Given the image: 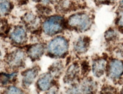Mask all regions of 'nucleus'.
Wrapping results in <instances>:
<instances>
[{
  "instance_id": "nucleus-1",
  "label": "nucleus",
  "mask_w": 123,
  "mask_h": 94,
  "mask_svg": "<svg viewBox=\"0 0 123 94\" xmlns=\"http://www.w3.org/2000/svg\"><path fill=\"white\" fill-rule=\"evenodd\" d=\"M68 25L79 31H85L91 26L92 18L88 14L80 12L71 15L68 19Z\"/></svg>"
},
{
  "instance_id": "nucleus-2",
  "label": "nucleus",
  "mask_w": 123,
  "mask_h": 94,
  "mask_svg": "<svg viewBox=\"0 0 123 94\" xmlns=\"http://www.w3.org/2000/svg\"><path fill=\"white\" fill-rule=\"evenodd\" d=\"M68 49V41L62 36L56 37L51 40L47 46L48 53L50 55L55 57H62L66 55Z\"/></svg>"
},
{
  "instance_id": "nucleus-3",
  "label": "nucleus",
  "mask_w": 123,
  "mask_h": 94,
  "mask_svg": "<svg viewBox=\"0 0 123 94\" xmlns=\"http://www.w3.org/2000/svg\"><path fill=\"white\" fill-rule=\"evenodd\" d=\"M64 18L60 15H53L45 20L42 25L43 32L46 35L53 36L63 30Z\"/></svg>"
},
{
  "instance_id": "nucleus-4",
  "label": "nucleus",
  "mask_w": 123,
  "mask_h": 94,
  "mask_svg": "<svg viewBox=\"0 0 123 94\" xmlns=\"http://www.w3.org/2000/svg\"><path fill=\"white\" fill-rule=\"evenodd\" d=\"M108 72L111 79L119 78L123 74V62L117 59L112 60L109 64Z\"/></svg>"
},
{
  "instance_id": "nucleus-5",
  "label": "nucleus",
  "mask_w": 123,
  "mask_h": 94,
  "mask_svg": "<svg viewBox=\"0 0 123 94\" xmlns=\"http://www.w3.org/2000/svg\"><path fill=\"white\" fill-rule=\"evenodd\" d=\"M25 59V54L21 50H17L10 54L7 58V63L12 68L21 67Z\"/></svg>"
},
{
  "instance_id": "nucleus-6",
  "label": "nucleus",
  "mask_w": 123,
  "mask_h": 94,
  "mask_svg": "<svg viewBox=\"0 0 123 94\" xmlns=\"http://www.w3.org/2000/svg\"><path fill=\"white\" fill-rule=\"evenodd\" d=\"M107 61L104 58H98L93 61L92 65V70L93 75L96 77H100L105 72Z\"/></svg>"
},
{
  "instance_id": "nucleus-7",
  "label": "nucleus",
  "mask_w": 123,
  "mask_h": 94,
  "mask_svg": "<svg viewBox=\"0 0 123 94\" xmlns=\"http://www.w3.org/2000/svg\"><path fill=\"white\" fill-rule=\"evenodd\" d=\"M12 41L15 44H24L27 39V33L25 29L22 26H18L14 29L10 35Z\"/></svg>"
},
{
  "instance_id": "nucleus-8",
  "label": "nucleus",
  "mask_w": 123,
  "mask_h": 94,
  "mask_svg": "<svg viewBox=\"0 0 123 94\" xmlns=\"http://www.w3.org/2000/svg\"><path fill=\"white\" fill-rule=\"evenodd\" d=\"M53 75L46 73L40 76L37 81L38 88L42 91H46L50 88L53 83Z\"/></svg>"
},
{
  "instance_id": "nucleus-9",
  "label": "nucleus",
  "mask_w": 123,
  "mask_h": 94,
  "mask_svg": "<svg viewBox=\"0 0 123 94\" xmlns=\"http://www.w3.org/2000/svg\"><path fill=\"white\" fill-rule=\"evenodd\" d=\"M38 74L37 68L34 67L25 71L22 74V83L25 87H29L36 79Z\"/></svg>"
},
{
  "instance_id": "nucleus-10",
  "label": "nucleus",
  "mask_w": 123,
  "mask_h": 94,
  "mask_svg": "<svg viewBox=\"0 0 123 94\" xmlns=\"http://www.w3.org/2000/svg\"><path fill=\"white\" fill-rule=\"evenodd\" d=\"M45 47L43 44H36L29 47L27 53L32 60H37L42 56Z\"/></svg>"
},
{
  "instance_id": "nucleus-11",
  "label": "nucleus",
  "mask_w": 123,
  "mask_h": 94,
  "mask_svg": "<svg viewBox=\"0 0 123 94\" xmlns=\"http://www.w3.org/2000/svg\"><path fill=\"white\" fill-rule=\"evenodd\" d=\"M90 45V39L88 37H81L75 42L74 49L78 54H83L86 53Z\"/></svg>"
},
{
  "instance_id": "nucleus-12",
  "label": "nucleus",
  "mask_w": 123,
  "mask_h": 94,
  "mask_svg": "<svg viewBox=\"0 0 123 94\" xmlns=\"http://www.w3.org/2000/svg\"><path fill=\"white\" fill-rule=\"evenodd\" d=\"M80 88L81 91L86 94H93L97 90L96 83L91 79L85 80Z\"/></svg>"
},
{
  "instance_id": "nucleus-13",
  "label": "nucleus",
  "mask_w": 123,
  "mask_h": 94,
  "mask_svg": "<svg viewBox=\"0 0 123 94\" xmlns=\"http://www.w3.org/2000/svg\"><path fill=\"white\" fill-rule=\"evenodd\" d=\"M79 71V65L76 63H73L69 66L66 72L64 80L66 82H71L73 81L77 76Z\"/></svg>"
},
{
  "instance_id": "nucleus-14",
  "label": "nucleus",
  "mask_w": 123,
  "mask_h": 94,
  "mask_svg": "<svg viewBox=\"0 0 123 94\" xmlns=\"http://www.w3.org/2000/svg\"><path fill=\"white\" fill-rule=\"evenodd\" d=\"M63 69V65L62 62L61 61H58L55 62L53 65L51 66V74L54 76H58L62 73Z\"/></svg>"
},
{
  "instance_id": "nucleus-15",
  "label": "nucleus",
  "mask_w": 123,
  "mask_h": 94,
  "mask_svg": "<svg viewBox=\"0 0 123 94\" xmlns=\"http://www.w3.org/2000/svg\"><path fill=\"white\" fill-rule=\"evenodd\" d=\"M59 10L62 12H67L73 7V3L71 0H62L58 5Z\"/></svg>"
},
{
  "instance_id": "nucleus-16",
  "label": "nucleus",
  "mask_w": 123,
  "mask_h": 94,
  "mask_svg": "<svg viewBox=\"0 0 123 94\" xmlns=\"http://www.w3.org/2000/svg\"><path fill=\"white\" fill-rule=\"evenodd\" d=\"M15 76H16L15 73L11 74L1 73L0 74V84L6 85L8 84L14 79Z\"/></svg>"
},
{
  "instance_id": "nucleus-17",
  "label": "nucleus",
  "mask_w": 123,
  "mask_h": 94,
  "mask_svg": "<svg viewBox=\"0 0 123 94\" xmlns=\"http://www.w3.org/2000/svg\"><path fill=\"white\" fill-rule=\"evenodd\" d=\"M12 5L9 1H2L0 3V13L2 14H6L11 9Z\"/></svg>"
},
{
  "instance_id": "nucleus-18",
  "label": "nucleus",
  "mask_w": 123,
  "mask_h": 94,
  "mask_svg": "<svg viewBox=\"0 0 123 94\" xmlns=\"http://www.w3.org/2000/svg\"><path fill=\"white\" fill-rule=\"evenodd\" d=\"M25 21L29 25L34 26L37 22V18L32 13L27 14L25 17Z\"/></svg>"
},
{
  "instance_id": "nucleus-19",
  "label": "nucleus",
  "mask_w": 123,
  "mask_h": 94,
  "mask_svg": "<svg viewBox=\"0 0 123 94\" xmlns=\"http://www.w3.org/2000/svg\"><path fill=\"white\" fill-rule=\"evenodd\" d=\"M5 94H25L22 90L15 86H10L7 89Z\"/></svg>"
},
{
  "instance_id": "nucleus-20",
  "label": "nucleus",
  "mask_w": 123,
  "mask_h": 94,
  "mask_svg": "<svg viewBox=\"0 0 123 94\" xmlns=\"http://www.w3.org/2000/svg\"><path fill=\"white\" fill-rule=\"evenodd\" d=\"M117 36V33H116L115 30H112V29H110L107 31L105 34V38L107 41H111L115 39V38Z\"/></svg>"
},
{
  "instance_id": "nucleus-21",
  "label": "nucleus",
  "mask_w": 123,
  "mask_h": 94,
  "mask_svg": "<svg viewBox=\"0 0 123 94\" xmlns=\"http://www.w3.org/2000/svg\"><path fill=\"white\" fill-rule=\"evenodd\" d=\"M81 92L80 88L77 86H73L68 89L67 94H80Z\"/></svg>"
},
{
  "instance_id": "nucleus-22",
  "label": "nucleus",
  "mask_w": 123,
  "mask_h": 94,
  "mask_svg": "<svg viewBox=\"0 0 123 94\" xmlns=\"http://www.w3.org/2000/svg\"><path fill=\"white\" fill-rule=\"evenodd\" d=\"M118 25L121 27H123V5L121 6L119 10V18L117 20Z\"/></svg>"
},
{
  "instance_id": "nucleus-23",
  "label": "nucleus",
  "mask_w": 123,
  "mask_h": 94,
  "mask_svg": "<svg viewBox=\"0 0 123 94\" xmlns=\"http://www.w3.org/2000/svg\"><path fill=\"white\" fill-rule=\"evenodd\" d=\"M46 94H59L58 90L56 88H51L50 90H49V91Z\"/></svg>"
},
{
  "instance_id": "nucleus-24",
  "label": "nucleus",
  "mask_w": 123,
  "mask_h": 94,
  "mask_svg": "<svg viewBox=\"0 0 123 94\" xmlns=\"http://www.w3.org/2000/svg\"><path fill=\"white\" fill-rule=\"evenodd\" d=\"M36 1H40V2L44 3V4H50V3H53L55 2L56 0H36Z\"/></svg>"
},
{
  "instance_id": "nucleus-25",
  "label": "nucleus",
  "mask_w": 123,
  "mask_h": 94,
  "mask_svg": "<svg viewBox=\"0 0 123 94\" xmlns=\"http://www.w3.org/2000/svg\"><path fill=\"white\" fill-rule=\"evenodd\" d=\"M123 94V88L122 89V90H121V94Z\"/></svg>"
},
{
  "instance_id": "nucleus-26",
  "label": "nucleus",
  "mask_w": 123,
  "mask_h": 94,
  "mask_svg": "<svg viewBox=\"0 0 123 94\" xmlns=\"http://www.w3.org/2000/svg\"><path fill=\"white\" fill-rule=\"evenodd\" d=\"M0 56H1V52H0Z\"/></svg>"
},
{
  "instance_id": "nucleus-27",
  "label": "nucleus",
  "mask_w": 123,
  "mask_h": 94,
  "mask_svg": "<svg viewBox=\"0 0 123 94\" xmlns=\"http://www.w3.org/2000/svg\"></svg>"
}]
</instances>
